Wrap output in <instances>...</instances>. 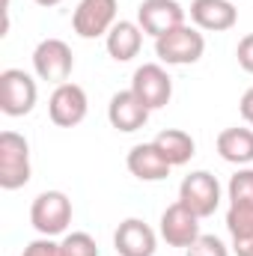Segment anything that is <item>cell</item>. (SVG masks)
I'll list each match as a JSON object with an SVG mask.
<instances>
[{
    "instance_id": "2e32d148",
    "label": "cell",
    "mask_w": 253,
    "mask_h": 256,
    "mask_svg": "<svg viewBox=\"0 0 253 256\" xmlns=\"http://www.w3.org/2000/svg\"><path fill=\"white\" fill-rule=\"evenodd\" d=\"M143 36L146 33L140 30L137 21H116L110 27V33L104 36V48H108L110 60H116V63L134 60L140 54V48H143Z\"/></svg>"
},
{
    "instance_id": "ba28073f",
    "label": "cell",
    "mask_w": 253,
    "mask_h": 256,
    "mask_svg": "<svg viewBox=\"0 0 253 256\" xmlns=\"http://www.w3.org/2000/svg\"><path fill=\"white\" fill-rule=\"evenodd\" d=\"M131 92L149 110H161L173 98V78L167 74V68L161 63H143L131 78Z\"/></svg>"
},
{
    "instance_id": "3957f363",
    "label": "cell",
    "mask_w": 253,
    "mask_h": 256,
    "mask_svg": "<svg viewBox=\"0 0 253 256\" xmlns=\"http://www.w3.org/2000/svg\"><path fill=\"white\" fill-rule=\"evenodd\" d=\"M30 224L39 236H63L72 224V200L63 191H42L30 206Z\"/></svg>"
},
{
    "instance_id": "ffe728a7",
    "label": "cell",
    "mask_w": 253,
    "mask_h": 256,
    "mask_svg": "<svg viewBox=\"0 0 253 256\" xmlns=\"http://www.w3.org/2000/svg\"><path fill=\"white\" fill-rule=\"evenodd\" d=\"M226 196H230V202H250L253 206V167H238L230 176Z\"/></svg>"
},
{
    "instance_id": "44dd1931",
    "label": "cell",
    "mask_w": 253,
    "mask_h": 256,
    "mask_svg": "<svg viewBox=\"0 0 253 256\" xmlns=\"http://www.w3.org/2000/svg\"><path fill=\"white\" fill-rule=\"evenodd\" d=\"M60 250L63 256H98V244L90 232H66Z\"/></svg>"
},
{
    "instance_id": "cb8c5ba5",
    "label": "cell",
    "mask_w": 253,
    "mask_h": 256,
    "mask_svg": "<svg viewBox=\"0 0 253 256\" xmlns=\"http://www.w3.org/2000/svg\"><path fill=\"white\" fill-rule=\"evenodd\" d=\"M236 57H238V66H242L248 74H253V33H248V36H242V39H238Z\"/></svg>"
},
{
    "instance_id": "e0dca14e",
    "label": "cell",
    "mask_w": 253,
    "mask_h": 256,
    "mask_svg": "<svg viewBox=\"0 0 253 256\" xmlns=\"http://www.w3.org/2000/svg\"><path fill=\"white\" fill-rule=\"evenodd\" d=\"M218 155L226 164L236 167H250L253 164V128L232 126L218 134Z\"/></svg>"
},
{
    "instance_id": "277c9868",
    "label": "cell",
    "mask_w": 253,
    "mask_h": 256,
    "mask_svg": "<svg viewBox=\"0 0 253 256\" xmlns=\"http://www.w3.org/2000/svg\"><path fill=\"white\" fill-rule=\"evenodd\" d=\"M39 86L24 68H3L0 72V110L6 116H27L36 108Z\"/></svg>"
},
{
    "instance_id": "484cf974",
    "label": "cell",
    "mask_w": 253,
    "mask_h": 256,
    "mask_svg": "<svg viewBox=\"0 0 253 256\" xmlns=\"http://www.w3.org/2000/svg\"><path fill=\"white\" fill-rule=\"evenodd\" d=\"M232 254L236 256H253V232L250 236H242V238H232Z\"/></svg>"
},
{
    "instance_id": "8992f818",
    "label": "cell",
    "mask_w": 253,
    "mask_h": 256,
    "mask_svg": "<svg viewBox=\"0 0 253 256\" xmlns=\"http://www.w3.org/2000/svg\"><path fill=\"white\" fill-rule=\"evenodd\" d=\"M179 202H185L190 212L202 220L212 218L220 206V182L208 170H194L179 185Z\"/></svg>"
},
{
    "instance_id": "30bf717a",
    "label": "cell",
    "mask_w": 253,
    "mask_h": 256,
    "mask_svg": "<svg viewBox=\"0 0 253 256\" xmlns=\"http://www.w3.org/2000/svg\"><path fill=\"white\" fill-rule=\"evenodd\" d=\"M158 232H161V238L170 248H185V250L202 236L200 232V218L190 212L185 202H179V200L164 208V214L158 220Z\"/></svg>"
},
{
    "instance_id": "9c48e42d",
    "label": "cell",
    "mask_w": 253,
    "mask_h": 256,
    "mask_svg": "<svg viewBox=\"0 0 253 256\" xmlns=\"http://www.w3.org/2000/svg\"><path fill=\"white\" fill-rule=\"evenodd\" d=\"M116 0H80L72 12V27L80 39H98L108 36L116 24Z\"/></svg>"
},
{
    "instance_id": "ac0fdd59",
    "label": "cell",
    "mask_w": 253,
    "mask_h": 256,
    "mask_svg": "<svg viewBox=\"0 0 253 256\" xmlns=\"http://www.w3.org/2000/svg\"><path fill=\"white\" fill-rule=\"evenodd\" d=\"M152 143L161 149V155H164L173 167L188 164L190 158L196 155V143H194V137H190L188 131H182V128H164V131H158V137H155Z\"/></svg>"
},
{
    "instance_id": "4316f807",
    "label": "cell",
    "mask_w": 253,
    "mask_h": 256,
    "mask_svg": "<svg viewBox=\"0 0 253 256\" xmlns=\"http://www.w3.org/2000/svg\"><path fill=\"white\" fill-rule=\"evenodd\" d=\"M33 3H39V6H45V9H51V6H60L63 0H33Z\"/></svg>"
},
{
    "instance_id": "7a4b0ae2",
    "label": "cell",
    "mask_w": 253,
    "mask_h": 256,
    "mask_svg": "<svg viewBox=\"0 0 253 256\" xmlns=\"http://www.w3.org/2000/svg\"><path fill=\"white\" fill-rule=\"evenodd\" d=\"M202 54H206V36L190 24H182L155 39V57L167 66H190Z\"/></svg>"
},
{
    "instance_id": "4fadbf2b",
    "label": "cell",
    "mask_w": 253,
    "mask_h": 256,
    "mask_svg": "<svg viewBox=\"0 0 253 256\" xmlns=\"http://www.w3.org/2000/svg\"><path fill=\"white\" fill-rule=\"evenodd\" d=\"M190 21L196 30L226 33L238 24V9L232 0H190Z\"/></svg>"
},
{
    "instance_id": "603a6c76",
    "label": "cell",
    "mask_w": 253,
    "mask_h": 256,
    "mask_svg": "<svg viewBox=\"0 0 253 256\" xmlns=\"http://www.w3.org/2000/svg\"><path fill=\"white\" fill-rule=\"evenodd\" d=\"M21 256H63V250H60V242H54V238L42 236V238L30 242V244L24 248V254H21Z\"/></svg>"
},
{
    "instance_id": "9a60e30c",
    "label": "cell",
    "mask_w": 253,
    "mask_h": 256,
    "mask_svg": "<svg viewBox=\"0 0 253 256\" xmlns=\"http://www.w3.org/2000/svg\"><path fill=\"white\" fill-rule=\"evenodd\" d=\"M149 114H152V110H149L131 90L116 92V96L110 98V104H108V120H110V126L116 128V131H122V134L140 131V128L149 122Z\"/></svg>"
},
{
    "instance_id": "5bb4252c",
    "label": "cell",
    "mask_w": 253,
    "mask_h": 256,
    "mask_svg": "<svg viewBox=\"0 0 253 256\" xmlns=\"http://www.w3.org/2000/svg\"><path fill=\"white\" fill-rule=\"evenodd\" d=\"M126 167H128V173L134 179H140V182H161L173 170V164L161 155V149L155 143H137V146H131V152H128V158H126Z\"/></svg>"
},
{
    "instance_id": "7c38bea8",
    "label": "cell",
    "mask_w": 253,
    "mask_h": 256,
    "mask_svg": "<svg viewBox=\"0 0 253 256\" xmlns=\"http://www.w3.org/2000/svg\"><path fill=\"white\" fill-rule=\"evenodd\" d=\"M114 248L120 256H155L158 250V236L155 230L140 220V218H126L116 232H114Z\"/></svg>"
},
{
    "instance_id": "6da1fadb",
    "label": "cell",
    "mask_w": 253,
    "mask_h": 256,
    "mask_svg": "<svg viewBox=\"0 0 253 256\" xmlns=\"http://www.w3.org/2000/svg\"><path fill=\"white\" fill-rule=\"evenodd\" d=\"M33 167H30V143L18 131H3L0 134V188L3 191H18L30 182Z\"/></svg>"
},
{
    "instance_id": "7402d4cb",
    "label": "cell",
    "mask_w": 253,
    "mask_h": 256,
    "mask_svg": "<svg viewBox=\"0 0 253 256\" xmlns=\"http://www.w3.org/2000/svg\"><path fill=\"white\" fill-rule=\"evenodd\" d=\"M185 256H230V248L218 236H200L185 250Z\"/></svg>"
},
{
    "instance_id": "d4e9b609",
    "label": "cell",
    "mask_w": 253,
    "mask_h": 256,
    "mask_svg": "<svg viewBox=\"0 0 253 256\" xmlns=\"http://www.w3.org/2000/svg\"><path fill=\"white\" fill-rule=\"evenodd\" d=\"M238 114H242V120L253 126V86L250 90H244V96H242V102H238Z\"/></svg>"
},
{
    "instance_id": "52a82bcc",
    "label": "cell",
    "mask_w": 253,
    "mask_h": 256,
    "mask_svg": "<svg viewBox=\"0 0 253 256\" xmlns=\"http://www.w3.org/2000/svg\"><path fill=\"white\" fill-rule=\"evenodd\" d=\"M86 114H90V98H86V90L80 84L66 80L60 86H54V92L48 98V116L54 126L74 128L86 120Z\"/></svg>"
},
{
    "instance_id": "8fae6325",
    "label": "cell",
    "mask_w": 253,
    "mask_h": 256,
    "mask_svg": "<svg viewBox=\"0 0 253 256\" xmlns=\"http://www.w3.org/2000/svg\"><path fill=\"white\" fill-rule=\"evenodd\" d=\"M137 24L146 36L158 39L185 24V9L179 0H143L137 6Z\"/></svg>"
},
{
    "instance_id": "5b68a950",
    "label": "cell",
    "mask_w": 253,
    "mask_h": 256,
    "mask_svg": "<svg viewBox=\"0 0 253 256\" xmlns=\"http://www.w3.org/2000/svg\"><path fill=\"white\" fill-rule=\"evenodd\" d=\"M72 68H74V54L72 48L66 45L63 39H42L33 51V72L39 80H48L54 86L66 84L72 78Z\"/></svg>"
},
{
    "instance_id": "d6986e66",
    "label": "cell",
    "mask_w": 253,
    "mask_h": 256,
    "mask_svg": "<svg viewBox=\"0 0 253 256\" xmlns=\"http://www.w3.org/2000/svg\"><path fill=\"white\" fill-rule=\"evenodd\" d=\"M226 230L232 238L250 236L253 232V206L250 202H230L226 208Z\"/></svg>"
}]
</instances>
